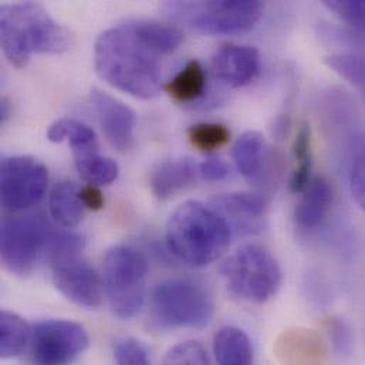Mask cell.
Here are the masks:
<instances>
[{"mask_svg":"<svg viewBox=\"0 0 365 365\" xmlns=\"http://www.w3.org/2000/svg\"><path fill=\"white\" fill-rule=\"evenodd\" d=\"M350 187L354 200L365 210V158L360 157L354 161L350 174Z\"/></svg>","mask_w":365,"mask_h":365,"instance_id":"32","label":"cell"},{"mask_svg":"<svg viewBox=\"0 0 365 365\" xmlns=\"http://www.w3.org/2000/svg\"><path fill=\"white\" fill-rule=\"evenodd\" d=\"M56 233L41 213L3 219L0 230L3 266L16 276H30L43 260H47Z\"/></svg>","mask_w":365,"mask_h":365,"instance_id":"9","label":"cell"},{"mask_svg":"<svg viewBox=\"0 0 365 365\" xmlns=\"http://www.w3.org/2000/svg\"><path fill=\"white\" fill-rule=\"evenodd\" d=\"M302 193L294 209V223L299 230L313 233L327 220L334 202V190L329 180L316 177Z\"/></svg>","mask_w":365,"mask_h":365,"instance_id":"15","label":"cell"},{"mask_svg":"<svg viewBox=\"0 0 365 365\" xmlns=\"http://www.w3.org/2000/svg\"><path fill=\"white\" fill-rule=\"evenodd\" d=\"M90 103L110 145L118 151L130 150L134 143L135 113L127 104L100 88L91 91Z\"/></svg>","mask_w":365,"mask_h":365,"instance_id":"13","label":"cell"},{"mask_svg":"<svg viewBox=\"0 0 365 365\" xmlns=\"http://www.w3.org/2000/svg\"><path fill=\"white\" fill-rule=\"evenodd\" d=\"M323 4L351 29L365 31V0H324Z\"/></svg>","mask_w":365,"mask_h":365,"instance_id":"28","label":"cell"},{"mask_svg":"<svg viewBox=\"0 0 365 365\" xmlns=\"http://www.w3.org/2000/svg\"><path fill=\"white\" fill-rule=\"evenodd\" d=\"M74 163L80 177L84 181H87L88 185L106 186L118 180V175H120L118 164L111 158L101 157L100 153L76 157Z\"/></svg>","mask_w":365,"mask_h":365,"instance_id":"25","label":"cell"},{"mask_svg":"<svg viewBox=\"0 0 365 365\" xmlns=\"http://www.w3.org/2000/svg\"><path fill=\"white\" fill-rule=\"evenodd\" d=\"M220 273L233 296L255 304L273 299L282 284L277 259L259 243H249L233 252L222 263Z\"/></svg>","mask_w":365,"mask_h":365,"instance_id":"6","label":"cell"},{"mask_svg":"<svg viewBox=\"0 0 365 365\" xmlns=\"http://www.w3.org/2000/svg\"><path fill=\"white\" fill-rule=\"evenodd\" d=\"M232 230L212 207L197 200L178 206L167 223L170 252L183 263L203 267L217 260L229 247Z\"/></svg>","mask_w":365,"mask_h":365,"instance_id":"3","label":"cell"},{"mask_svg":"<svg viewBox=\"0 0 365 365\" xmlns=\"http://www.w3.org/2000/svg\"><path fill=\"white\" fill-rule=\"evenodd\" d=\"M164 54L144 21H131L103 31L94 46L97 74L111 87L150 100L161 93Z\"/></svg>","mask_w":365,"mask_h":365,"instance_id":"1","label":"cell"},{"mask_svg":"<svg viewBox=\"0 0 365 365\" xmlns=\"http://www.w3.org/2000/svg\"><path fill=\"white\" fill-rule=\"evenodd\" d=\"M47 140L56 144L68 140L74 158L98 153L96 133L88 125L71 118H61L53 123L47 131Z\"/></svg>","mask_w":365,"mask_h":365,"instance_id":"21","label":"cell"},{"mask_svg":"<svg viewBox=\"0 0 365 365\" xmlns=\"http://www.w3.org/2000/svg\"><path fill=\"white\" fill-rule=\"evenodd\" d=\"M165 91L178 103L199 100L206 88V73L197 60H190L182 70L164 86Z\"/></svg>","mask_w":365,"mask_h":365,"instance_id":"22","label":"cell"},{"mask_svg":"<svg viewBox=\"0 0 365 365\" xmlns=\"http://www.w3.org/2000/svg\"><path fill=\"white\" fill-rule=\"evenodd\" d=\"M266 140L259 131L243 133L233 144L232 158L239 174L250 183L260 181L264 168Z\"/></svg>","mask_w":365,"mask_h":365,"instance_id":"17","label":"cell"},{"mask_svg":"<svg viewBox=\"0 0 365 365\" xmlns=\"http://www.w3.org/2000/svg\"><path fill=\"white\" fill-rule=\"evenodd\" d=\"M10 101L7 98H1L0 101V124H3L9 117H10Z\"/></svg>","mask_w":365,"mask_h":365,"instance_id":"34","label":"cell"},{"mask_svg":"<svg viewBox=\"0 0 365 365\" xmlns=\"http://www.w3.org/2000/svg\"><path fill=\"white\" fill-rule=\"evenodd\" d=\"M187 138L196 150L202 153H212L229 143L230 131L223 124L203 123L192 125L187 130Z\"/></svg>","mask_w":365,"mask_h":365,"instance_id":"26","label":"cell"},{"mask_svg":"<svg viewBox=\"0 0 365 365\" xmlns=\"http://www.w3.org/2000/svg\"><path fill=\"white\" fill-rule=\"evenodd\" d=\"M215 76L229 87L250 84L260 71V54L255 47L225 44L213 56Z\"/></svg>","mask_w":365,"mask_h":365,"instance_id":"14","label":"cell"},{"mask_svg":"<svg viewBox=\"0 0 365 365\" xmlns=\"http://www.w3.org/2000/svg\"><path fill=\"white\" fill-rule=\"evenodd\" d=\"M80 197L84 207L91 210H100L106 203L103 192L98 189V186H94V185H86L84 187H81Z\"/></svg>","mask_w":365,"mask_h":365,"instance_id":"33","label":"cell"},{"mask_svg":"<svg viewBox=\"0 0 365 365\" xmlns=\"http://www.w3.org/2000/svg\"><path fill=\"white\" fill-rule=\"evenodd\" d=\"M80 189L74 182H57L48 196V212L53 222L63 229L77 227L84 216Z\"/></svg>","mask_w":365,"mask_h":365,"instance_id":"18","label":"cell"},{"mask_svg":"<svg viewBox=\"0 0 365 365\" xmlns=\"http://www.w3.org/2000/svg\"><path fill=\"white\" fill-rule=\"evenodd\" d=\"M213 354L217 365H255L249 336L233 326L222 327L215 334Z\"/></svg>","mask_w":365,"mask_h":365,"instance_id":"20","label":"cell"},{"mask_svg":"<svg viewBox=\"0 0 365 365\" xmlns=\"http://www.w3.org/2000/svg\"><path fill=\"white\" fill-rule=\"evenodd\" d=\"M199 177V165L192 158L182 157L155 164L150 173V186L160 200H168L195 185Z\"/></svg>","mask_w":365,"mask_h":365,"instance_id":"16","label":"cell"},{"mask_svg":"<svg viewBox=\"0 0 365 365\" xmlns=\"http://www.w3.org/2000/svg\"><path fill=\"white\" fill-rule=\"evenodd\" d=\"M148 273V260L140 250L117 245L106 252L103 260L104 293L111 312L118 319L130 320L144 307Z\"/></svg>","mask_w":365,"mask_h":365,"instance_id":"5","label":"cell"},{"mask_svg":"<svg viewBox=\"0 0 365 365\" xmlns=\"http://www.w3.org/2000/svg\"><path fill=\"white\" fill-rule=\"evenodd\" d=\"M84 326L71 320H43L31 327L29 359L31 365H70L88 347Z\"/></svg>","mask_w":365,"mask_h":365,"instance_id":"10","label":"cell"},{"mask_svg":"<svg viewBox=\"0 0 365 365\" xmlns=\"http://www.w3.org/2000/svg\"><path fill=\"white\" fill-rule=\"evenodd\" d=\"M48 171L33 157H6L0 163V200L9 212H21L37 205L46 195Z\"/></svg>","mask_w":365,"mask_h":365,"instance_id":"11","label":"cell"},{"mask_svg":"<svg viewBox=\"0 0 365 365\" xmlns=\"http://www.w3.org/2000/svg\"><path fill=\"white\" fill-rule=\"evenodd\" d=\"M84 237L74 232L56 233L47 256L57 290L80 307L96 309L103 303L104 283L84 260Z\"/></svg>","mask_w":365,"mask_h":365,"instance_id":"4","label":"cell"},{"mask_svg":"<svg viewBox=\"0 0 365 365\" xmlns=\"http://www.w3.org/2000/svg\"><path fill=\"white\" fill-rule=\"evenodd\" d=\"M210 206L226 220L232 235H256L266 226L267 200L259 193H222L212 197Z\"/></svg>","mask_w":365,"mask_h":365,"instance_id":"12","label":"cell"},{"mask_svg":"<svg viewBox=\"0 0 365 365\" xmlns=\"http://www.w3.org/2000/svg\"><path fill=\"white\" fill-rule=\"evenodd\" d=\"M0 356L4 360L20 356L30 344L31 327L19 314L1 310L0 313Z\"/></svg>","mask_w":365,"mask_h":365,"instance_id":"23","label":"cell"},{"mask_svg":"<svg viewBox=\"0 0 365 365\" xmlns=\"http://www.w3.org/2000/svg\"><path fill=\"white\" fill-rule=\"evenodd\" d=\"M163 365H212V363L197 341H183L167 353Z\"/></svg>","mask_w":365,"mask_h":365,"instance_id":"29","label":"cell"},{"mask_svg":"<svg viewBox=\"0 0 365 365\" xmlns=\"http://www.w3.org/2000/svg\"><path fill=\"white\" fill-rule=\"evenodd\" d=\"M327 334H329V340L333 347V351L339 357H349L351 354L354 347L353 331L344 320L341 319L330 320L327 327Z\"/></svg>","mask_w":365,"mask_h":365,"instance_id":"30","label":"cell"},{"mask_svg":"<svg viewBox=\"0 0 365 365\" xmlns=\"http://www.w3.org/2000/svg\"><path fill=\"white\" fill-rule=\"evenodd\" d=\"M167 13L189 27L209 36H237L250 31L262 17L257 0L168 1Z\"/></svg>","mask_w":365,"mask_h":365,"instance_id":"8","label":"cell"},{"mask_svg":"<svg viewBox=\"0 0 365 365\" xmlns=\"http://www.w3.org/2000/svg\"><path fill=\"white\" fill-rule=\"evenodd\" d=\"M199 177L207 182L223 181L229 177V167L225 161L210 157L199 164Z\"/></svg>","mask_w":365,"mask_h":365,"instance_id":"31","label":"cell"},{"mask_svg":"<svg viewBox=\"0 0 365 365\" xmlns=\"http://www.w3.org/2000/svg\"><path fill=\"white\" fill-rule=\"evenodd\" d=\"M279 353L289 365H324V347L322 340L310 330L286 333L280 341Z\"/></svg>","mask_w":365,"mask_h":365,"instance_id":"19","label":"cell"},{"mask_svg":"<svg viewBox=\"0 0 365 365\" xmlns=\"http://www.w3.org/2000/svg\"><path fill=\"white\" fill-rule=\"evenodd\" d=\"M115 365H151L147 347L134 337L117 339L113 344Z\"/></svg>","mask_w":365,"mask_h":365,"instance_id":"27","label":"cell"},{"mask_svg":"<svg viewBox=\"0 0 365 365\" xmlns=\"http://www.w3.org/2000/svg\"><path fill=\"white\" fill-rule=\"evenodd\" d=\"M0 43L7 61L23 68L31 54H61L74 44V34L36 1L0 7Z\"/></svg>","mask_w":365,"mask_h":365,"instance_id":"2","label":"cell"},{"mask_svg":"<svg viewBox=\"0 0 365 365\" xmlns=\"http://www.w3.org/2000/svg\"><path fill=\"white\" fill-rule=\"evenodd\" d=\"M213 312L210 293L192 280L168 279L153 292L151 320L160 330L202 329L210 323Z\"/></svg>","mask_w":365,"mask_h":365,"instance_id":"7","label":"cell"},{"mask_svg":"<svg viewBox=\"0 0 365 365\" xmlns=\"http://www.w3.org/2000/svg\"><path fill=\"white\" fill-rule=\"evenodd\" d=\"M293 155L296 168L292 174L290 189L294 193H302L312 182V133L307 124H303L293 144Z\"/></svg>","mask_w":365,"mask_h":365,"instance_id":"24","label":"cell"}]
</instances>
